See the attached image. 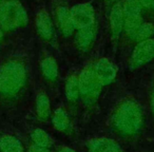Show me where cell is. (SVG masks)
I'll return each mask as SVG.
<instances>
[{"label":"cell","instance_id":"cell-3","mask_svg":"<svg viewBox=\"0 0 154 152\" xmlns=\"http://www.w3.org/2000/svg\"><path fill=\"white\" fill-rule=\"evenodd\" d=\"M28 13L19 0H7L0 3V29L5 33L26 26Z\"/></svg>","mask_w":154,"mask_h":152},{"label":"cell","instance_id":"cell-16","mask_svg":"<svg viewBox=\"0 0 154 152\" xmlns=\"http://www.w3.org/2000/svg\"><path fill=\"white\" fill-rule=\"evenodd\" d=\"M64 92L66 99L70 103H76L79 99V75L77 73H72L66 78Z\"/></svg>","mask_w":154,"mask_h":152},{"label":"cell","instance_id":"cell-1","mask_svg":"<svg viewBox=\"0 0 154 152\" xmlns=\"http://www.w3.org/2000/svg\"><path fill=\"white\" fill-rule=\"evenodd\" d=\"M112 126L124 136H134L141 130L143 114L139 103L133 97L122 99L114 109L111 117Z\"/></svg>","mask_w":154,"mask_h":152},{"label":"cell","instance_id":"cell-25","mask_svg":"<svg viewBox=\"0 0 154 152\" xmlns=\"http://www.w3.org/2000/svg\"><path fill=\"white\" fill-rule=\"evenodd\" d=\"M103 1H106V2L108 3V5H114L115 2H117L118 0H103Z\"/></svg>","mask_w":154,"mask_h":152},{"label":"cell","instance_id":"cell-2","mask_svg":"<svg viewBox=\"0 0 154 152\" xmlns=\"http://www.w3.org/2000/svg\"><path fill=\"white\" fill-rule=\"evenodd\" d=\"M28 82V71L23 61L11 59L0 66V95L14 97L18 95Z\"/></svg>","mask_w":154,"mask_h":152},{"label":"cell","instance_id":"cell-24","mask_svg":"<svg viewBox=\"0 0 154 152\" xmlns=\"http://www.w3.org/2000/svg\"><path fill=\"white\" fill-rule=\"evenodd\" d=\"M58 152H76L74 149H72V148L70 147H62L60 148L59 150H58Z\"/></svg>","mask_w":154,"mask_h":152},{"label":"cell","instance_id":"cell-13","mask_svg":"<svg viewBox=\"0 0 154 152\" xmlns=\"http://www.w3.org/2000/svg\"><path fill=\"white\" fill-rule=\"evenodd\" d=\"M40 72L42 77L49 82H56L59 75L58 64L55 57L50 54H45L40 60Z\"/></svg>","mask_w":154,"mask_h":152},{"label":"cell","instance_id":"cell-12","mask_svg":"<svg viewBox=\"0 0 154 152\" xmlns=\"http://www.w3.org/2000/svg\"><path fill=\"white\" fill-rule=\"evenodd\" d=\"M54 21L55 24L58 26L60 33L64 37H71L74 35L75 29L74 23L72 21L70 14V8L66 5L60 3L55 8L54 11Z\"/></svg>","mask_w":154,"mask_h":152},{"label":"cell","instance_id":"cell-6","mask_svg":"<svg viewBox=\"0 0 154 152\" xmlns=\"http://www.w3.org/2000/svg\"><path fill=\"white\" fill-rule=\"evenodd\" d=\"M154 59V37L134 43L132 54L129 59V67L136 70L146 66Z\"/></svg>","mask_w":154,"mask_h":152},{"label":"cell","instance_id":"cell-17","mask_svg":"<svg viewBox=\"0 0 154 152\" xmlns=\"http://www.w3.org/2000/svg\"><path fill=\"white\" fill-rule=\"evenodd\" d=\"M52 123L56 130L60 132H66L71 128V119L69 114L63 108H58L52 115Z\"/></svg>","mask_w":154,"mask_h":152},{"label":"cell","instance_id":"cell-21","mask_svg":"<svg viewBox=\"0 0 154 152\" xmlns=\"http://www.w3.org/2000/svg\"><path fill=\"white\" fill-rule=\"evenodd\" d=\"M145 14L154 15V0H138Z\"/></svg>","mask_w":154,"mask_h":152},{"label":"cell","instance_id":"cell-18","mask_svg":"<svg viewBox=\"0 0 154 152\" xmlns=\"http://www.w3.org/2000/svg\"><path fill=\"white\" fill-rule=\"evenodd\" d=\"M0 151L1 152H23L22 143L13 135H2L0 137Z\"/></svg>","mask_w":154,"mask_h":152},{"label":"cell","instance_id":"cell-22","mask_svg":"<svg viewBox=\"0 0 154 152\" xmlns=\"http://www.w3.org/2000/svg\"><path fill=\"white\" fill-rule=\"evenodd\" d=\"M28 152H51L49 150V148H43V147H39L36 145H32L29 148Z\"/></svg>","mask_w":154,"mask_h":152},{"label":"cell","instance_id":"cell-15","mask_svg":"<svg viewBox=\"0 0 154 152\" xmlns=\"http://www.w3.org/2000/svg\"><path fill=\"white\" fill-rule=\"evenodd\" d=\"M35 110H36L37 117L42 122L48 120L52 116L51 101L47 93L43 91L37 94L36 101H35Z\"/></svg>","mask_w":154,"mask_h":152},{"label":"cell","instance_id":"cell-7","mask_svg":"<svg viewBox=\"0 0 154 152\" xmlns=\"http://www.w3.org/2000/svg\"><path fill=\"white\" fill-rule=\"evenodd\" d=\"M70 14L76 30L87 28L97 22L95 10L90 3L82 2L73 5L70 8Z\"/></svg>","mask_w":154,"mask_h":152},{"label":"cell","instance_id":"cell-4","mask_svg":"<svg viewBox=\"0 0 154 152\" xmlns=\"http://www.w3.org/2000/svg\"><path fill=\"white\" fill-rule=\"evenodd\" d=\"M79 99L87 107H93L97 104L100 93L103 90V85L95 75L92 68V64L85 67L79 73Z\"/></svg>","mask_w":154,"mask_h":152},{"label":"cell","instance_id":"cell-5","mask_svg":"<svg viewBox=\"0 0 154 152\" xmlns=\"http://www.w3.org/2000/svg\"><path fill=\"white\" fill-rule=\"evenodd\" d=\"M124 2L125 26L122 40L126 43H134L135 34L143 22V10L138 0H122Z\"/></svg>","mask_w":154,"mask_h":152},{"label":"cell","instance_id":"cell-14","mask_svg":"<svg viewBox=\"0 0 154 152\" xmlns=\"http://www.w3.org/2000/svg\"><path fill=\"white\" fill-rule=\"evenodd\" d=\"M89 152H124L117 141L108 137H98L89 141Z\"/></svg>","mask_w":154,"mask_h":152},{"label":"cell","instance_id":"cell-23","mask_svg":"<svg viewBox=\"0 0 154 152\" xmlns=\"http://www.w3.org/2000/svg\"><path fill=\"white\" fill-rule=\"evenodd\" d=\"M150 106H151V111H152V114H153V115H154V90L152 91L151 98H150Z\"/></svg>","mask_w":154,"mask_h":152},{"label":"cell","instance_id":"cell-27","mask_svg":"<svg viewBox=\"0 0 154 152\" xmlns=\"http://www.w3.org/2000/svg\"><path fill=\"white\" fill-rule=\"evenodd\" d=\"M2 1H3V0H0V3H1V2H2Z\"/></svg>","mask_w":154,"mask_h":152},{"label":"cell","instance_id":"cell-26","mask_svg":"<svg viewBox=\"0 0 154 152\" xmlns=\"http://www.w3.org/2000/svg\"><path fill=\"white\" fill-rule=\"evenodd\" d=\"M3 37H5V32H3V31L1 30V29H0V42L2 41Z\"/></svg>","mask_w":154,"mask_h":152},{"label":"cell","instance_id":"cell-10","mask_svg":"<svg viewBox=\"0 0 154 152\" xmlns=\"http://www.w3.org/2000/svg\"><path fill=\"white\" fill-rule=\"evenodd\" d=\"M92 68L103 87L110 86L117 77V67L107 57H100L92 62Z\"/></svg>","mask_w":154,"mask_h":152},{"label":"cell","instance_id":"cell-11","mask_svg":"<svg viewBox=\"0 0 154 152\" xmlns=\"http://www.w3.org/2000/svg\"><path fill=\"white\" fill-rule=\"evenodd\" d=\"M98 33V23H94L87 28L78 29L74 33L75 47L80 53H89L94 47Z\"/></svg>","mask_w":154,"mask_h":152},{"label":"cell","instance_id":"cell-19","mask_svg":"<svg viewBox=\"0 0 154 152\" xmlns=\"http://www.w3.org/2000/svg\"><path fill=\"white\" fill-rule=\"evenodd\" d=\"M154 37V22L143 21L139 26L136 34H135L134 43L139 42V41L150 39Z\"/></svg>","mask_w":154,"mask_h":152},{"label":"cell","instance_id":"cell-9","mask_svg":"<svg viewBox=\"0 0 154 152\" xmlns=\"http://www.w3.org/2000/svg\"><path fill=\"white\" fill-rule=\"evenodd\" d=\"M36 34L43 42H52L55 37V24L50 13L45 9H40L35 16Z\"/></svg>","mask_w":154,"mask_h":152},{"label":"cell","instance_id":"cell-20","mask_svg":"<svg viewBox=\"0 0 154 152\" xmlns=\"http://www.w3.org/2000/svg\"><path fill=\"white\" fill-rule=\"evenodd\" d=\"M31 138H32L34 145L39 146V147L49 148L52 144V139H51V136L49 135V133L39 128L35 129V130L31 133Z\"/></svg>","mask_w":154,"mask_h":152},{"label":"cell","instance_id":"cell-8","mask_svg":"<svg viewBox=\"0 0 154 152\" xmlns=\"http://www.w3.org/2000/svg\"><path fill=\"white\" fill-rule=\"evenodd\" d=\"M125 26L124 2L118 0L117 2L111 5L109 14V33L110 39L113 43H118L122 40V32Z\"/></svg>","mask_w":154,"mask_h":152}]
</instances>
